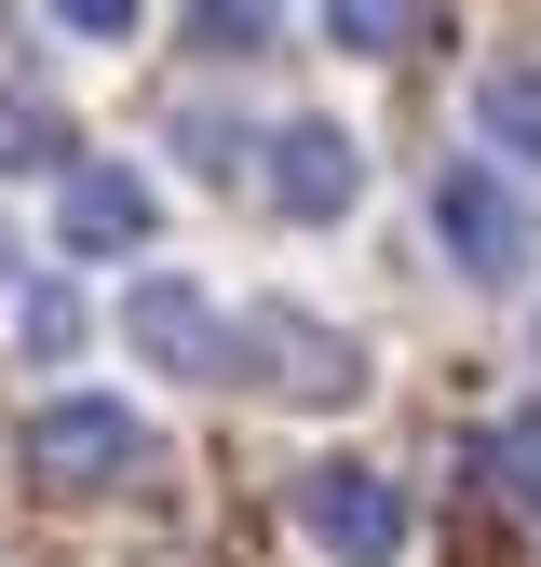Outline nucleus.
<instances>
[{
	"mask_svg": "<svg viewBox=\"0 0 541 567\" xmlns=\"http://www.w3.org/2000/svg\"><path fill=\"white\" fill-rule=\"evenodd\" d=\"M231 379L285 392V405H353V392H366V351L338 338V324H312V311H285V298H257V311L231 324Z\"/></svg>",
	"mask_w": 541,
	"mask_h": 567,
	"instance_id": "f257e3e1",
	"label": "nucleus"
},
{
	"mask_svg": "<svg viewBox=\"0 0 541 567\" xmlns=\"http://www.w3.org/2000/svg\"><path fill=\"white\" fill-rule=\"evenodd\" d=\"M135 460H150V419L109 405V392H68L28 419V486H54V501H95V486H122Z\"/></svg>",
	"mask_w": 541,
	"mask_h": 567,
	"instance_id": "f03ea898",
	"label": "nucleus"
},
{
	"mask_svg": "<svg viewBox=\"0 0 541 567\" xmlns=\"http://www.w3.org/2000/svg\"><path fill=\"white\" fill-rule=\"evenodd\" d=\"M433 230H447V270H473V284H514L541 257V217H528V189L501 163H447L433 176Z\"/></svg>",
	"mask_w": 541,
	"mask_h": 567,
	"instance_id": "7ed1b4c3",
	"label": "nucleus"
},
{
	"mask_svg": "<svg viewBox=\"0 0 541 567\" xmlns=\"http://www.w3.org/2000/svg\"><path fill=\"white\" fill-rule=\"evenodd\" d=\"M298 527H312L338 567H392V554H406V486L366 473V460H312V473H298Z\"/></svg>",
	"mask_w": 541,
	"mask_h": 567,
	"instance_id": "20e7f679",
	"label": "nucleus"
},
{
	"mask_svg": "<svg viewBox=\"0 0 541 567\" xmlns=\"http://www.w3.org/2000/svg\"><path fill=\"white\" fill-rule=\"evenodd\" d=\"M150 230H163V203L135 163H54V244L68 257H135Z\"/></svg>",
	"mask_w": 541,
	"mask_h": 567,
	"instance_id": "39448f33",
	"label": "nucleus"
},
{
	"mask_svg": "<svg viewBox=\"0 0 541 567\" xmlns=\"http://www.w3.org/2000/svg\"><path fill=\"white\" fill-rule=\"evenodd\" d=\"M122 338L150 351L163 379H231V324L203 311L190 270H150V284H135V298H122Z\"/></svg>",
	"mask_w": 541,
	"mask_h": 567,
	"instance_id": "423d86ee",
	"label": "nucleus"
},
{
	"mask_svg": "<svg viewBox=\"0 0 541 567\" xmlns=\"http://www.w3.org/2000/svg\"><path fill=\"white\" fill-rule=\"evenodd\" d=\"M270 203H285L298 230L353 217V203H366V150H353L338 122H285V135H270Z\"/></svg>",
	"mask_w": 541,
	"mask_h": 567,
	"instance_id": "0eeeda50",
	"label": "nucleus"
},
{
	"mask_svg": "<svg viewBox=\"0 0 541 567\" xmlns=\"http://www.w3.org/2000/svg\"><path fill=\"white\" fill-rule=\"evenodd\" d=\"M473 135H488L501 163H541V68H488V82H473Z\"/></svg>",
	"mask_w": 541,
	"mask_h": 567,
	"instance_id": "6e6552de",
	"label": "nucleus"
},
{
	"mask_svg": "<svg viewBox=\"0 0 541 567\" xmlns=\"http://www.w3.org/2000/svg\"><path fill=\"white\" fill-rule=\"evenodd\" d=\"M325 41L338 54H406L420 41V0H325Z\"/></svg>",
	"mask_w": 541,
	"mask_h": 567,
	"instance_id": "1a4fd4ad",
	"label": "nucleus"
},
{
	"mask_svg": "<svg viewBox=\"0 0 541 567\" xmlns=\"http://www.w3.org/2000/svg\"><path fill=\"white\" fill-rule=\"evenodd\" d=\"M488 486H501L514 514H541V405H514L501 433H488Z\"/></svg>",
	"mask_w": 541,
	"mask_h": 567,
	"instance_id": "9d476101",
	"label": "nucleus"
},
{
	"mask_svg": "<svg viewBox=\"0 0 541 567\" xmlns=\"http://www.w3.org/2000/svg\"><path fill=\"white\" fill-rule=\"evenodd\" d=\"M41 163H82V150H68V122L28 109V95H0V176H41Z\"/></svg>",
	"mask_w": 541,
	"mask_h": 567,
	"instance_id": "9b49d317",
	"label": "nucleus"
},
{
	"mask_svg": "<svg viewBox=\"0 0 541 567\" xmlns=\"http://www.w3.org/2000/svg\"><path fill=\"white\" fill-rule=\"evenodd\" d=\"M270 41V0H190V54H257Z\"/></svg>",
	"mask_w": 541,
	"mask_h": 567,
	"instance_id": "f8f14e48",
	"label": "nucleus"
},
{
	"mask_svg": "<svg viewBox=\"0 0 541 567\" xmlns=\"http://www.w3.org/2000/svg\"><path fill=\"white\" fill-rule=\"evenodd\" d=\"M28 351H41V365L82 351V298H68V284H41V298H28Z\"/></svg>",
	"mask_w": 541,
	"mask_h": 567,
	"instance_id": "ddd939ff",
	"label": "nucleus"
},
{
	"mask_svg": "<svg viewBox=\"0 0 541 567\" xmlns=\"http://www.w3.org/2000/svg\"><path fill=\"white\" fill-rule=\"evenodd\" d=\"M54 14L82 28V41H122V28H135V0H54Z\"/></svg>",
	"mask_w": 541,
	"mask_h": 567,
	"instance_id": "4468645a",
	"label": "nucleus"
},
{
	"mask_svg": "<svg viewBox=\"0 0 541 567\" xmlns=\"http://www.w3.org/2000/svg\"><path fill=\"white\" fill-rule=\"evenodd\" d=\"M0 284H14V230H0Z\"/></svg>",
	"mask_w": 541,
	"mask_h": 567,
	"instance_id": "2eb2a0df",
	"label": "nucleus"
}]
</instances>
